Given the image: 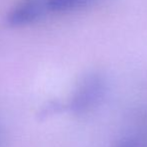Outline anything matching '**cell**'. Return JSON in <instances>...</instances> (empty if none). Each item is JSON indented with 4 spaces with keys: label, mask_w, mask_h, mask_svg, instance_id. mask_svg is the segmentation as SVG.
Wrapping results in <instances>:
<instances>
[{
    "label": "cell",
    "mask_w": 147,
    "mask_h": 147,
    "mask_svg": "<svg viewBox=\"0 0 147 147\" xmlns=\"http://www.w3.org/2000/svg\"><path fill=\"white\" fill-rule=\"evenodd\" d=\"M96 0H48V10L55 12L69 11L85 7Z\"/></svg>",
    "instance_id": "3"
},
{
    "label": "cell",
    "mask_w": 147,
    "mask_h": 147,
    "mask_svg": "<svg viewBox=\"0 0 147 147\" xmlns=\"http://www.w3.org/2000/svg\"><path fill=\"white\" fill-rule=\"evenodd\" d=\"M110 147H147V143L145 140L140 137L129 136L115 141Z\"/></svg>",
    "instance_id": "4"
},
{
    "label": "cell",
    "mask_w": 147,
    "mask_h": 147,
    "mask_svg": "<svg viewBox=\"0 0 147 147\" xmlns=\"http://www.w3.org/2000/svg\"><path fill=\"white\" fill-rule=\"evenodd\" d=\"M105 92V80L101 74L91 72L85 75L72 96L70 109L75 114H84L97 106Z\"/></svg>",
    "instance_id": "1"
},
{
    "label": "cell",
    "mask_w": 147,
    "mask_h": 147,
    "mask_svg": "<svg viewBox=\"0 0 147 147\" xmlns=\"http://www.w3.org/2000/svg\"><path fill=\"white\" fill-rule=\"evenodd\" d=\"M48 0H22L9 11L6 21L12 26H23L36 21L48 10Z\"/></svg>",
    "instance_id": "2"
}]
</instances>
